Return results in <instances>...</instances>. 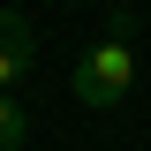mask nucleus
<instances>
[{"mask_svg":"<svg viewBox=\"0 0 151 151\" xmlns=\"http://www.w3.org/2000/svg\"><path fill=\"white\" fill-rule=\"evenodd\" d=\"M129 91H136V15H129V8H113L106 38L76 60V106L113 113V106H129Z\"/></svg>","mask_w":151,"mask_h":151,"instance_id":"obj_1","label":"nucleus"},{"mask_svg":"<svg viewBox=\"0 0 151 151\" xmlns=\"http://www.w3.org/2000/svg\"><path fill=\"white\" fill-rule=\"evenodd\" d=\"M23 76H30V23L15 8H0V91H15Z\"/></svg>","mask_w":151,"mask_h":151,"instance_id":"obj_2","label":"nucleus"},{"mask_svg":"<svg viewBox=\"0 0 151 151\" xmlns=\"http://www.w3.org/2000/svg\"><path fill=\"white\" fill-rule=\"evenodd\" d=\"M23 144H30V113L0 91V151H23Z\"/></svg>","mask_w":151,"mask_h":151,"instance_id":"obj_3","label":"nucleus"}]
</instances>
